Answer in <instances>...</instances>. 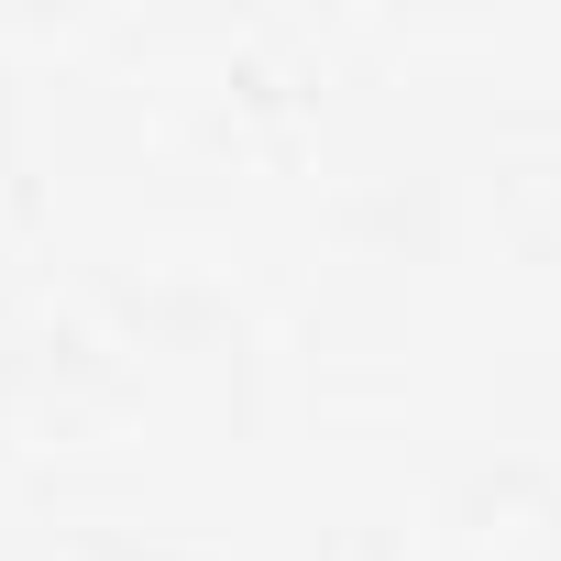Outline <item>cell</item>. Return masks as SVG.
Returning <instances> with one entry per match:
<instances>
[]
</instances>
